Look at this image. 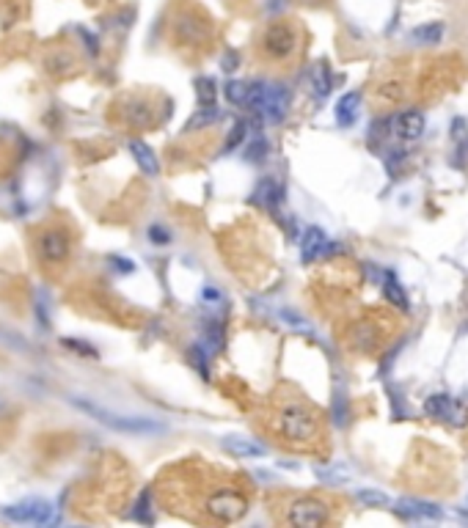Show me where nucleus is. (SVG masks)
Wrapping results in <instances>:
<instances>
[{
    "instance_id": "23",
    "label": "nucleus",
    "mask_w": 468,
    "mask_h": 528,
    "mask_svg": "<svg viewBox=\"0 0 468 528\" xmlns=\"http://www.w3.org/2000/svg\"><path fill=\"white\" fill-rule=\"evenodd\" d=\"M355 498L361 503H366V506H389V495L380 490H358Z\"/></svg>"
},
{
    "instance_id": "16",
    "label": "nucleus",
    "mask_w": 468,
    "mask_h": 528,
    "mask_svg": "<svg viewBox=\"0 0 468 528\" xmlns=\"http://www.w3.org/2000/svg\"><path fill=\"white\" fill-rule=\"evenodd\" d=\"M254 198H256V204H259V207L275 209V207L281 204V198H284V190H281V185H275L273 179H268V182H262V185L256 188Z\"/></svg>"
},
{
    "instance_id": "1",
    "label": "nucleus",
    "mask_w": 468,
    "mask_h": 528,
    "mask_svg": "<svg viewBox=\"0 0 468 528\" xmlns=\"http://www.w3.org/2000/svg\"><path fill=\"white\" fill-rule=\"evenodd\" d=\"M245 108L259 113L268 124H278L289 111V91L281 83H251Z\"/></svg>"
},
{
    "instance_id": "15",
    "label": "nucleus",
    "mask_w": 468,
    "mask_h": 528,
    "mask_svg": "<svg viewBox=\"0 0 468 528\" xmlns=\"http://www.w3.org/2000/svg\"><path fill=\"white\" fill-rule=\"evenodd\" d=\"M358 105H361V97H358L355 91L345 94V97L336 102V121H339L342 127H350L352 121L358 118Z\"/></svg>"
},
{
    "instance_id": "14",
    "label": "nucleus",
    "mask_w": 468,
    "mask_h": 528,
    "mask_svg": "<svg viewBox=\"0 0 468 528\" xmlns=\"http://www.w3.org/2000/svg\"><path fill=\"white\" fill-rule=\"evenodd\" d=\"M130 151H132L138 168H141L146 176H157V174H160V162H157L155 151L149 149L144 141H132V144H130Z\"/></svg>"
},
{
    "instance_id": "9",
    "label": "nucleus",
    "mask_w": 468,
    "mask_h": 528,
    "mask_svg": "<svg viewBox=\"0 0 468 528\" xmlns=\"http://www.w3.org/2000/svg\"><path fill=\"white\" fill-rule=\"evenodd\" d=\"M301 253H303V262H317L322 259L325 253H331V239L325 237L322 228H306L303 234V242H301Z\"/></svg>"
},
{
    "instance_id": "19",
    "label": "nucleus",
    "mask_w": 468,
    "mask_h": 528,
    "mask_svg": "<svg viewBox=\"0 0 468 528\" xmlns=\"http://www.w3.org/2000/svg\"><path fill=\"white\" fill-rule=\"evenodd\" d=\"M312 85H314V91H317V97H325V94L331 91V77H328V69H325L322 64H317V67H314Z\"/></svg>"
},
{
    "instance_id": "10",
    "label": "nucleus",
    "mask_w": 468,
    "mask_h": 528,
    "mask_svg": "<svg viewBox=\"0 0 468 528\" xmlns=\"http://www.w3.org/2000/svg\"><path fill=\"white\" fill-rule=\"evenodd\" d=\"M39 248H41V256H44L47 262H64L67 253H69V237H67L64 231L53 228V231L41 234Z\"/></svg>"
},
{
    "instance_id": "12",
    "label": "nucleus",
    "mask_w": 468,
    "mask_h": 528,
    "mask_svg": "<svg viewBox=\"0 0 468 528\" xmlns=\"http://www.w3.org/2000/svg\"><path fill=\"white\" fill-rule=\"evenodd\" d=\"M221 446L229 454H234V457H240V459H256V457H265V454H268L265 446H259V443H254V440H248V438H237V435L223 438Z\"/></svg>"
},
{
    "instance_id": "13",
    "label": "nucleus",
    "mask_w": 468,
    "mask_h": 528,
    "mask_svg": "<svg viewBox=\"0 0 468 528\" xmlns=\"http://www.w3.org/2000/svg\"><path fill=\"white\" fill-rule=\"evenodd\" d=\"M397 512L405 515V517H429V520H438L443 515L441 506H435L429 501H416V498H402L397 503Z\"/></svg>"
},
{
    "instance_id": "18",
    "label": "nucleus",
    "mask_w": 468,
    "mask_h": 528,
    "mask_svg": "<svg viewBox=\"0 0 468 528\" xmlns=\"http://www.w3.org/2000/svg\"><path fill=\"white\" fill-rule=\"evenodd\" d=\"M383 295L389 298V303H394L397 308H402V311H408V298H405V292H402V286H399V281L391 275V272H386V281H383Z\"/></svg>"
},
{
    "instance_id": "29",
    "label": "nucleus",
    "mask_w": 468,
    "mask_h": 528,
    "mask_svg": "<svg viewBox=\"0 0 468 528\" xmlns=\"http://www.w3.org/2000/svg\"><path fill=\"white\" fill-rule=\"evenodd\" d=\"M64 344H67V347H75V349H83V355H97V352L88 347V344H80V341H72V339H67Z\"/></svg>"
},
{
    "instance_id": "3",
    "label": "nucleus",
    "mask_w": 468,
    "mask_h": 528,
    "mask_svg": "<svg viewBox=\"0 0 468 528\" xmlns=\"http://www.w3.org/2000/svg\"><path fill=\"white\" fill-rule=\"evenodd\" d=\"M278 429L287 440L292 443H301V446H309L319 438V421L317 415L303 408V405H287L281 413H278Z\"/></svg>"
},
{
    "instance_id": "24",
    "label": "nucleus",
    "mask_w": 468,
    "mask_h": 528,
    "mask_svg": "<svg viewBox=\"0 0 468 528\" xmlns=\"http://www.w3.org/2000/svg\"><path fill=\"white\" fill-rule=\"evenodd\" d=\"M281 319L287 322V325H292L298 333H312V328H309V322L303 319V317H298L295 311H281Z\"/></svg>"
},
{
    "instance_id": "2",
    "label": "nucleus",
    "mask_w": 468,
    "mask_h": 528,
    "mask_svg": "<svg viewBox=\"0 0 468 528\" xmlns=\"http://www.w3.org/2000/svg\"><path fill=\"white\" fill-rule=\"evenodd\" d=\"M72 405L80 408L83 413H88L91 418H97L99 424L111 426V429H118V432H130V435H149V432H163V424H157L152 418H141V415H121L113 413L108 408H99L88 399H78L72 396Z\"/></svg>"
},
{
    "instance_id": "4",
    "label": "nucleus",
    "mask_w": 468,
    "mask_h": 528,
    "mask_svg": "<svg viewBox=\"0 0 468 528\" xmlns=\"http://www.w3.org/2000/svg\"><path fill=\"white\" fill-rule=\"evenodd\" d=\"M3 517L14 520V523H36V526H47V523H55L58 515H55V506L44 498H25L14 506H6L3 509Z\"/></svg>"
},
{
    "instance_id": "21",
    "label": "nucleus",
    "mask_w": 468,
    "mask_h": 528,
    "mask_svg": "<svg viewBox=\"0 0 468 528\" xmlns=\"http://www.w3.org/2000/svg\"><path fill=\"white\" fill-rule=\"evenodd\" d=\"M218 116H221V111H218L215 105H209V108L198 111V113H195L193 118L188 121V132H191V130H195V127H207V124H212V121H215Z\"/></svg>"
},
{
    "instance_id": "27",
    "label": "nucleus",
    "mask_w": 468,
    "mask_h": 528,
    "mask_svg": "<svg viewBox=\"0 0 468 528\" xmlns=\"http://www.w3.org/2000/svg\"><path fill=\"white\" fill-rule=\"evenodd\" d=\"M149 237H152V242H155V245H168V239H171V234H168L163 226L149 228Z\"/></svg>"
},
{
    "instance_id": "25",
    "label": "nucleus",
    "mask_w": 468,
    "mask_h": 528,
    "mask_svg": "<svg viewBox=\"0 0 468 528\" xmlns=\"http://www.w3.org/2000/svg\"><path fill=\"white\" fill-rule=\"evenodd\" d=\"M268 154V144L265 141H254L248 149H245V160H251V162H259L262 157Z\"/></svg>"
},
{
    "instance_id": "11",
    "label": "nucleus",
    "mask_w": 468,
    "mask_h": 528,
    "mask_svg": "<svg viewBox=\"0 0 468 528\" xmlns=\"http://www.w3.org/2000/svg\"><path fill=\"white\" fill-rule=\"evenodd\" d=\"M394 132H397V138H402V141H416V138H422V132H425V116L419 113V111H405L402 116H397Z\"/></svg>"
},
{
    "instance_id": "8",
    "label": "nucleus",
    "mask_w": 468,
    "mask_h": 528,
    "mask_svg": "<svg viewBox=\"0 0 468 528\" xmlns=\"http://www.w3.org/2000/svg\"><path fill=\"white\" fill-rule=\"evenodd\" d=\"M425 413L432 415V418H438V421H446V424H452V426H463L468 421L466 408L457 405V402H455L452 396H446V394H432V396H427Z\"/></svg>"
},
{
    "instance_id": "26",
    "label": "nucleus",
    "mask_w": 468,
    "mask_h": 528,
    "mask_svg": "<svg viewBox=\"0 0 468 528\" xmlns=\"http://www.w3.org/2000/svg\"><path fill=\"white\" fill-rule=\"evenodd\" d=\"M245 130H248V124H245V121H240V124H237V127L232 130V135H229V144H226V149H234V146H237V144H240V141L245 138Z\"/></svg>"
},
{
    "instance_id": "17",
    "label": "nucleus",
    "mask_w": 468,
    "mask_h": 528,
    "mask_svg": "<svg viewBox=\"0 0 468 528\" xmlns=\"http://www.w3.org/2000/svg\"><path fill=\"white\" fill-rule=\"evenodd\" d=\"M411 39H413V44L432 47V44H438V41L443 39V25H441V22H427V25L416 28V31L411 34Z\"/></svg>"
},
{
    "instance_id": "5",
    "label": "nucleus",
    "mask_w": 468,
    "mask_h": 528,
    "mask_svg": "<svg viewBox=\"0 0 468 528\" xmlns=\"http://www.w3.org/2000/svg\"><path fill=\"white\" fill-rule=\"evenodd\" d=\"M204 509H207V515H209L212 520H218V523H234L237 517L245 515L248 503H245V498H242L240 492L221 490V492H215V495L207 498Z\"/></svg>"
},
{
    "instance_id": "28",
    "label": "nucleus",
    "mask_w": 468,
    "mask_h": 528,
    "mask_svg": "<svg viewBox=\"0 0 468 528\" xmlns=\"http://www.w3.org/2000/svg\"><path fill=\"white\" fill-rule=\"evenodd\" d=\"M111 262L116 264V270H118V272H132V270H135V267H132V262H130V259H118V256H113Z\"/></svg>"
},
{
    "instance_id": "6",
    "label": "nucleus",
    "mask_w": 468,
    "mask_h": 528,
    "mask_svg": "<svg viewBox=\"0 0 468 528\" xmlns=\"http://www.w3.org/2000/svg\"><path fill=\"white\" fill-rule=\"evenodd\" d=\"M328 517H331L328 503L319 501V498H312V495L298 498L292 503V509L287 512V520L298 528H317L322 526V523H328Z\"/></svg>"
},
{
    "instance_id": "20",
    "label": "nucleus",
    "mask_w": 468,
    "mask_h": 528,
    "mask_svg": "<svg viewBox=\"0 0 468 528\" xmlns=\"http://www.w3.org/2000/svg\"><path fill=\"white\" fill-rule=\"evenodd\" d=\"M248 91H251V85H245V83H240V80H232V83L226 85V99H229L232 105H245Z\"/></svg>"
},
{
    "instance_id": "7",
    "label": "nucleus",
    "mask_w": 468,
    "mask_h": 528,
    "mask_svg": "<svg viewBox=\"0 0 468 528\" xmlns=\"http://www.w3.org/2000/svg\"><path fill=\"white\" fill-rule=\"evenodd\" d=\"M262 50L268 53V58L273 61H284L298 50V34L292 25L287 22H275L262 34Z\"/></svg>"
},
{
    "instance_id": "22",
    "label": "nucleus",
    "mask_w": 468,
    "mask_h": 528,
    "mask_svg": "<svg viewBox=\"0 0 468 528\" xmlns=\"http://www.w3.org/2000/svg\"><path fill=\"white\" fill-rule=\"evenodd\" d=\"M195 88H198V102H201V108L215 105V85H212V80H209V77L198 80V83H195Z\"/></svg>"
},
{
    "instance_id": "30",
    "label": "nucleus",
    "mask_w": 468,
    "mask_h": 528,
    "mask_svg": "<svg viewBox=\"0 0 468 528\" xmlns=\"http://www.w3.org/2000/svg\"><path fill=\"white\" fill-rule=\"evenodd\" d=\"M0 410H3V402H0Z\"/></svg>"
}]
</instances>
